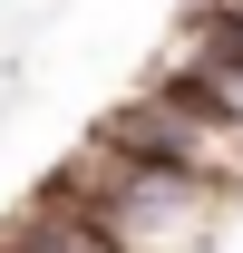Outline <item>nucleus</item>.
I'll list each match as a JSON object with an SVG mask.
<instances>
[{
	"mask_svg": "<svg viewBox=\"0 0 243 253\" xmlns=\"http://www.w3.org/2000/svg\"><path fill=\"white\" fill-rule=\"evenodd\" d=\"M185 39H195V49H175V59H165V78H195V88L243 126V59H234V49H214L204 30H185Z\"/></svg>",
	"mask_w": 243,
	"mask_h": 253,
	"instance_id": "20e7f679",
	"label": "nucleus"
},
{
	"mask_svg": "<svg viewBox=\"0 0 243 253\" xmlns=\"http://www.w3.org/2000/svg\"><path fill=\"white\" fill-rule=\"evenodd\" d=\"M97 146H117V156H136V166H175V175H195V185H214V195H243V126L224 117L195 78H156V88L117 97V107L97 117Z\"/></svg>",
	"mask_w": 243,
	"mask_h": 253,
	"instance_id": "f03ea898",
	"label": "nucleus"
},
{
	"mask_svg": "<svg viewBox=\"0 0 243 253\" xmlns=\"http://www.w3.org/2000/svg\"><path fill=\"white\" fill-rule=\"evenodd\" d=\"M204 39H214V49H234V59H243V0H214V10H204Z\"/></svg>",
	"mask_w": 243,
	"mask_h": 253,
	"instance_id": "39448f33",
	"label": "nucleus"
},
{
	"mask_svg": "<svg viewBox=\"0 0 243 253\" xmlns=\"http://www.w3.org/2000/svg\"><path fill=\"white\" fill-rule=\"evenodd\" d=\"M39 195L78 205L117 253H204L214 224H224V205H234V195L195 185L175 166H136V156H117V146H88V156L68 166V175H49Z\"/></svg>",
	"mask_w": 243,
	"mask_h": 253,
	"instance_id": "f257e3e1",
	"label": "nucleus"
},
{
	"mask_svg": "<svg viewBox=\"0 0 243 253\" xmlns=\"http://www.w3.org/2000/svg\"><path fill=\"white\" fill-rule=\"evenodd\" d=\"M0 253H117V244H107V234H97L78 205L39 195L30 214H10V224H0Z\"/></svg>",
	"mask_w": 243,
	"mask_h": 253,
	"instance_id": "7ed1b4c3",
	"label": "nucleus"
}]
</instances>
